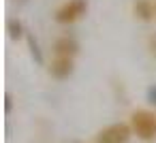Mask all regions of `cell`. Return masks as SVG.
Returning a JSON list of instances; mask_svg holds the SVG:
<instances>
[{
    "instance_id": "1",
    "label": "cell",
    "mask_w": 156,
    "mask_h": 143,
    "mask_svg": "<svg viewBox=\"0 0 156 143\" xmlns=\"http://www.w3.org/2000/svg\"><path fill=\"white\" fill-rule=\"evenodd\" d=\"M130 128L133 134H137L141 141H152L156 137V115L145 109H137L130 115Z\"/></svg>"
},
{
    "instance_id": "11",
    "label": "cell",
    "mask_w": 156,
    "mask_h": 143,
    "mask_svg": "<svg viewBox=\"0 0 156 143\" xmlns=\"http://www.w3.org/2000/svg\"><path fill=\"white\" fill-rule=\"evenodd\" d=\"M11 109H13V98H11V94H5V111L11 113Z\"/></svg>"
},
{
    "instance_id": "8",
    "label": "cell",
    "mask_w": 156,
    "mask_h": 143,
    "mask_svg": "<svg viewBox=\"0 0 156 143\" xmlns=\"http://www.w3.org/2000/svg\"><path fill=\"white\" fill-rule=\"evenodd\" d=\"M7 32H9V37H11L13 41H20L22 37H26L24 24H22L20 19H15V17H9V19H7Z\"/></svg>"
},
{
    "instance_id": "14",
    "label": "cell",
    "mask_w": 156,
    "mask_h": 143,
    "mask_svg": "<svg viewBox=\"0 0 156 143\" xmlns=\"http://www.w3.org/2000/svg\"><path fill=\"white\" fill-rule=\"evenodd\" d=\"M73 143H81V141H73Z\"/></svg>"
},
{
    "instance_id": "6",
    "label": "cell",
    "mask_w": 156,
    "mask_h": 143,
    "mask_svg": "<svg viewBox=\"0 0 156 143\" xmlns=\"http://www.w3.org/2000/svg\"><path fill=\"white\" fill-rule=\"evenodd\" d=\"M133 15L141 22H152L154 15V0H135L133 2Z\"/></svg>"
},
{
    "instance_id": "4",
    "label": "cell",
    "mask_w": 156,
    "mask_h": 143,
    "mask_svg": "<svg viewBox=\"0 0 156 143\" xmlns=\"http://www.w3.org/2000/svg\"><path fill=\"white\" fill-rule=\"evenodd\" d=\"M73 71H75V62H73V58L56 56V58L51 60V64H49V75H51L54 79H58V81L69 79V77L73 75Z\"/></svg>"
},
{
    "instance_id": "9",
    "label": "cell",
    "mask_w": 156,
    "mask_h": 143,
    "mask_svg": "<svg viewBox=\"0 0 156 143\" xmlns=\"http://www.w3.org/2000/svg\"><path fill=\"white\" fill-rule=\"evenodd\" d=\"M145 98H147V103H150V105H154V107H156V83H152V85L147 88Z\"/></svg>"
},
{
    "instance_id": "3",
    "label": "cell",
    "mask_w": 156,
    "mask_h": 143,
    "mask_svg": "<svg viewBox=\"0 0 156 143\" xmlns=\"http://www.w3.org/2000/svg\"><path fill=\"white\" fill-rule=\"evenodd\" d=\"M86 13H88V0H66L56 9L54 19L58 24H73Z\"/></svg>"
},
{
    "instance_id": "12",
    "label": "cell",
    "mask_w": 156,
    "mask_h": 143,
    "mask_svg": "<svg viewBox=\"0 0 156 143\" xmlns=\"http://www.w3.org/2000/svg\"><path fill=\"white\" fill-rule=\"evenodd\" d=\"M15 2H20V5H24V2H28V0H15Z\"/></svg>"
},
{
    "instance_id": "5",
    "label": "cell",
    "mask_w": 156,
    "mask_h": 143,
    "mask_svg": "<svg viewBox=\"0 0 156 143\" xmlns=\"http://www.w3.org/2000/svg\"><path fill=\"white\" fill-rule=\"evenodd\" d=\"M54 54L56 56H64V58H75L79 54V43L73 37H60L54 43Z\"/></svg>"
},
{
    "instance_id": "13",
    "label": "cell",
    "mask_w": 156,
    "mask_h": 143,
    "mask_svg": "<svg viewBox=\"0 0 156 143\" xmlns=\"http://www.w3.org/2000/svg\"><path fill=\"white\" fill-rule=\"evenodd\" d=\"M154 15H156V0H154Z\"/></svg>"
},
{
    "instance_id": "10",
    "label": "cell",
    "mask_w": 156,
    "mask_h": 143,
    "mask_svg": "<svg viewBox=\"0 0 156 143\" xmlns=\"http://www.w3.org/2000/svg\"><path fill=\"white\" fill-rule=\"evenodd\" d=\"M147 51H150V56L156 58V32L147 37Z\"/></svg>"
},
{
    "instance_id": "7",
    "label": "cell",
    "mask_w": 156,
    "mask_h": 143,
    "mask_svg": "<svg viewBox=\"0 0 156 143\" xmlns=\"http://www.w3.org/2000/svg\"><path fill=\"white\" fill-rule=\"evenodd\" d=\"M26 43H28V49H30L32 60H34L37 64H43V62H45V58H43L41 45H39V41H37V37H34L32 32H26Z\"/></svg>"
},
{
    "instance_id": "2",
    "label": "cell",
    "mask_w": 156,
    "mask_h": 143,
    "mask_svg": "<svg viewBox=\"0 0 156 143\" xmlns=\"http://www.w3.org/2000/svg\"><path fill=\"white\" fill-rule=\"evenodd\" d=\"M133 134V128L130 124L126 122H115V124H109L105 128H101L94 137V143H126Z\"/></svg>"
}]
</instances>
